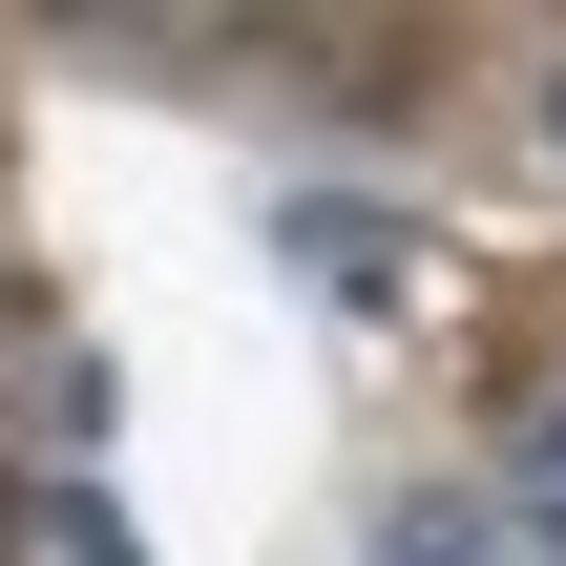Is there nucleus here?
<instances>
[{
	"label": "nucleus",
	"instance_id": "nucleus-1",
	"mask_svg": "<svg viewBox=\"0 0 566 566\" xmlns=\"http://www.w3.org/2000/svg\"><path fill=\"white\" fill-rule=\"evenodd\" d=\"M273 252H294V273H336L357 315L399 294V210H357V189H294V210H273Z\"/></svg>",
	"mask_w": 566,
	"mask_h": 566
},
{
	"label": "nucleus",
	"instance_id": "nucleus-2",
	"mask_svg": "<svg viewBox=\"0 0 566 566\" xmlns=\"http://www.w3.org/2000/svg\"><path fill=\"white\" fill-rule=\"evenodd\" d=\"M378 566H483V504H399V525H378Z\"/></svg>",
	"mask_w": 566,
	"mask_h": 566
},
{
	"label": "nucleus",
	"instance_id": "nucleus-4",
	"mask_svg": "<svg viewBox=\"0 0 566 566\" xmlns=\"http://www.w3.org/2000/svg\"><path fill=\"white\" fill-rule=\"evenodd\" d=\"M546 147H566V63H546Z\"/></svg>",
	"mask_w": 566,
	"mask_h": 566
},
{
	"label": "nucleus",
	"instance_id": "nucleus-3",
	"mask_svg": "<svg viewBox=\"0 0 566 566\" xmlns=\"http://www.w3.org/2000/svg\"><path fill=\"white\" fill-rule=\"evenodd\" d=\"M63 566H126V525H105V504H84V483H63Z\"/></svg>",
	"mask_w": 566,
	"mask_h": 566
},
{
	"label": "nucleus",
	"instance_id": "nucleus-5",
	"mask_svg": "<svg viewBox=\"0 0 566 566\" xmlns=\"http://www.w3.org/2000/svg\"><path fill=\"white\" fill-rule=\"evenodd\" d=\"M546 566H566V483H546Z\"/></svg>",
	"mask_w": 566,
	"mask_h": 566
}]
</instances>
